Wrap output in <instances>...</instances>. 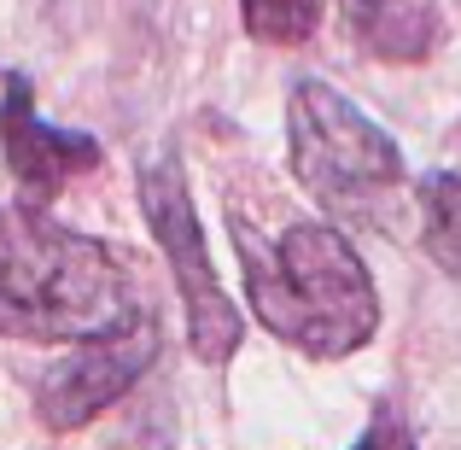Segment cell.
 Segmentation results:
<instances>
[{
  "label": "cell",
  "instance_id": "cell-1",
  "mask_svg": "<svg viewBox=\"0 0 461 450\" xmlns=\"http://www.w3.org/2000/svg\"><path fill=\"white\" fill-rule=\"evenodd\" d=\"M240 275L258 322L304 357H350L380 327V293L368 263L357 258L333 223H293L263 240L246 216H234Z\"/></svg>",
  "mask_w": 461,
  "mask_h": 450
},
{
  "label": "cell",
  "instance_id": "cell-2",
  "mask_svg": "<svg viewBox=\"0 0 461 450\" xmlns=\"http://www.w3.org/2000/svg\"><path fill=\"white\" fill-rule=\"evenodd\" d=\"M140 304L123 258L105 240L65 228L41 205L0 211V334L77 345L117 327Z\"/></svg>",
  "mask_w": 461,
  "mask_h": 450
},
{
  "label": "cell",
  "instance_id": "cell-3",
  "mask_svg": "<svg viewBox=\"0 0 461 450\" xmlns=\"http://www.w3.org/2000/svg\"><path fill=\"white\" fill-rule=\"evenodd\" d=\"M286 147L298 188L333 216H380V205L403 188L397 141L315 77H304L286 100Z\"/></svg>",
  "mask_w": 461,
  "mask_h": 450
},
{
  "label": "cell",
  "instance_id": "cell-4",
  "mask_svg": "<svg viewBox=\"0 0 461 450\" xmlns=\"http://www.w3.org/2000/svg\"><path fill=\"white\" fill-rule=\"evenodd\" d=\"M140 211H147V228L152 240L164 246L169 258V275L181 287V304H187V345L199 351V363H228L240 351V310L228 304L222 281H216V263L204 252V228L193 216V193H187V176H181L176 158H152L140 164Z\"/></svg>",
  "mask_w": 461,
  "mask_h": 450
},
{
  "label": "cell",
  "instance_id": "cell-5",
  "mask_svg": "<svg viewBox=\"0 0 461 450\" xmlns=\"http://www.w3.org/2000/svg\"><path fill=\"white\" fill-rule=\"evenodd\" d=\"M152 363H158V316H152V304L140 298L117 327H105V334H94V339H77V351L59 357L53 369L41 374V386H35V421H41L47 433L88 427V421L105 416Z\"/></svg>",
  "mask_w": 461,
  "mask_h": 450
},
{
  "label": "cell",
  "instance_id": "cell-6",
  "mask_svg": "<svg viewBox=\"0 0 461 450\" xmlns=\"http://www.w3.org/2000/svg\"><path fill=\"white\" fill-rule=\"evenodd\" d=\"M0 152H6V170L18 181L23 205H53L59 188L77 176H88L100 164V141L82 135V129H53L35 112V94L23 70H6V100H0Z\"/></svg>",
  "mask_w": 461,
  "mask_h": 450
},
{
  "label": "cell",
  "instance_id": "cell-7",
  "mask_svg": "<svg viewBox=\"0 0 461 450\" xmlns=\"http://www.w3.org/2000/svg\"><path fill=\"white\" fill-rule=\"evenodd\" d=\"M345 12H350L362 41L385 59H415L432 41V18L415 0H345Z\"/></svg>",
  "mask_w": 461,
  "mask_h": 450
},
{
  "label": "cell",
  "instance_id": "cell-8",
  "mask_svg": "<svg viewBox=\"0 0 461 450\" xmlns=\"http://www.w3.org/2000/svg\"><path fill=\"white\" fill-rule=\"evenodd\" d=\"M415 193H420V240H427V258L461 281V176L456 170H432V176H420Z\"/></svg>",
  "mask_w": 461,
  "mask_h": 450
},
{
  "label": "cell",
  "instance_id": "cell-9",
  "mask_svg": "<svg viewBox=\"0 0 461 450\" xmlns=\"http://www.w3.org/2000/svg\"><path fill=\"white\" fill-rule=\"evenodd\" d=\"M240 18L258 41L269 47H298L321 23V0H240Z\"/></svg>",
  "mask_w": 461,
  "mask_h": 450
},
{
  "label": "cell",
  "instance_id": "cell-10",
  "mask_svg": "<svg viewBox=\"0 0 461 450\" xmlns=\"http://www.w3.org/2000/svg\"><path fill=\"white\" fill-rule=\"evenodd\" d=\"M350 450H420V445H415V433H409L403 409L380 404V409H374V421H368V433H362Z\"/></svg>",
  "mask_w": 461,
  "mask_h": 450
}]
</instances>
